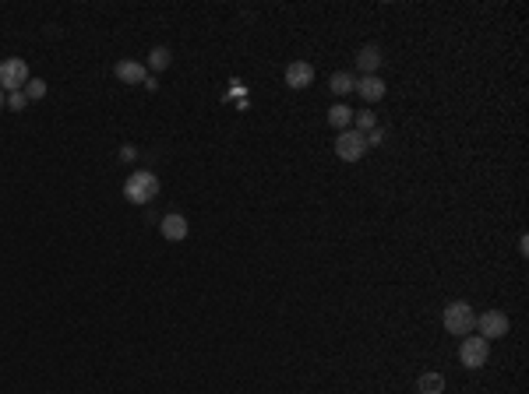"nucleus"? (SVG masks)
Returning <instances> with one entry per match:
<instances>
[{"label": "nucleus", "instance_id": "3", "mask_svg": "<svg viewBox=\"0 0 529 394\" xmlns=\"http://www.w3.org/2000/svg\"><path fill=\"white\" fill-rule=\"evenodd\" d=\"M29 85V64L21 60V57H11L0 64V88L4 92H21Z\"/></svg>", "mask_w": 529, "mask_h": 394}, {"label": "nucleus", "instance_id": "15", "mask_svg": "<svg viewBox=\"0 0 529 394\" xmlns=\"http://www.w3.org/2000/svg\"><path fill=\"white\" fill-rule=\"evenodd\" d=\"M417 387H420V394H441L445 391V377L441 373H423L417 380Z\"/></svg>", "mask_w": 529, "mask_h": 394}, {"label": "nucleus", "instance_id": "5", "mask_svg": "<svg viewBox=\"0 0 529 394\" xmlns=\"http://www.w3.org/2000/svg\"><path fill=\"white\" fill-rule=\"evenodd\" d=\"M367 152V137L360 134V131H343L339 141H335V155H339L343 162H356V159H364Z\"/></svg>", "mask_w": 529, "mask_h": 394}, {"label": "nucleus", "instance_id": "9", "mask_svg": "<svg viewBox=\"0 0 529 394\" xmlns=\"http://www.w3.org/2000/svg\"><path fill=\"white\" fill-rule=\"evenodd\" d=\"M159 233H162V239H170V243L184 239V236H187V218H184V215H177V211L162 215V222H159Z\"/></svg>", "mask_w": 529, "mask_h": 394}, {"label": "nucleus", "instance_id": "6", "mask_svg": "<svg viewBox=\"0 0 529 394\" xmlns=\"http://www.w3.org/2000/svg\"><path fill=\"white\" fill-rule=\"evenodd\" d=\"M476 328H480V338H504L508 334V317H504L501 310H487L476 317Z\"/></svg>", "mask_w": 529, "mask_h": 394}, {"label": "nucleus", "instance_id": "18", "mask_svg": "<svg viewBox=\"0 0 529 394\" xmlns=\"http://www.w3.org/2000/svg\"><path fill=\"white\" fill-rule=\"evenodd\" d=\"M8 106H11V109H25V106H29L25 92H8Z\"/></svg>", "mask_w": 529, "mask_h": 394}, {"label": "nucleus", "instance_id": "1", "mask_svg": "<svg viewBox=\"0 0 529 394\" xmlns=\"http://www.w3.org/2000/svg\"><path fill=\"white\" fill-rule=\"evenodd\" d=\"M124 197L131 205H152L159 197V176L152 169H134L124 180Z\"/></svg>", "mask_w": 529, "mask_h": 394}, {"label": "nucleus", "instance_id": "12", "mask_svg": "<svg viewBox=\"0 0 529 394\" xmlns=\"http://www.w3.org/2000/svg\"><path fill=\"white\" fill-rule=\"evenodd\" d=\"M328 123H332V127L339 131V134H343V131H349V123H353V109H349V106H343V103H335V106L328 109Z\"/></svg>", "mask_w": 529, "mask_h": 394}, {"label": "nucleus", "instance_id": "20", "mask_svg": "<svg viewBox=\"0 0 529 394\" xmlns=\"http://www.w3.org/2000/svg\"><path fill=\"white\" fill-rule=\"evenodd\" d=\"M4 106H8V92H4V88H0V109H4Z\"/></svg>", "mask_w": 529, "mask_h": 394}, {"label": "nucleus", "instance_id": "2", "mask_svg": "<svg viewBox=\"0 0 529 394\" xmlns=\"http://www.w3.org/2000/svg\"><path fill=\"white\" fill-rule=\"evenodd\" d=\"M445 331L448 334H473L476 331V310L466 300H455L445 306Z\"/></svg>", "mask_w": 529, "mask_h": 394}, {"label": "nucleus", "instance_id": "13", "mask_svg": "<svg viewBox=\"0 0 529 394\" xmlns=\"http://www.w3.org/2000/svg\"><path fill=\"white\" fill-rule=\"evenodd\" d=\"M328 88H332L335 95H349V92L356 88V81H353V74H346V70H335V74H332V81H328Z\"/></svg>", "mask_w": 529, "mask_h": 394}, {"label": "nucleus", "instance_id": "11", "mask_svg": "<svg viewBox=\"0 0 529 394\" xmlns=\"http://www.w3.org/2000/svg\"><path fill=\"white\" fill-rule=\"evenodd\" d=\"M356 67L364 70V74H378V67H381V49L378 46H364L356 53Z\"/></svg>", "mask_w": 529, "mask_h": 394}, {"label": "nucleus", "instance_id": "8", "mask_svg": "<svg viewBox=\"0 0 529 394\" xmlns=\"http://www.w3.org/2000/svg\"><path fill=\"white\" fill-rule=\"evenodd\" d=\"M310 81H315V67H310L307 60H293L290 67H286V85L290 88H307Z\"/></svg>", "mask_w": 529, "mask_h": 394}, {"label": "nucleus", "instance_id": "19", "mask_svg": "<svg viewBox=\"0 0 529 394\" xmlns=\"http://www.w3.org/2000/svg\"><path fill=\"white\" fill-rule=\"evenodd\" d=\"M364 137H367V148H378V144H384V131H381V127H374V131H367Z\"/></svg>", "mask_w": 529, "mask_h": 394}, {"label": "nucleus", "instance_id": "7", "mask_svg": "<svg viewBox=\"0 0 529 394\" xmlns=\"http://www.w3.org/2000/svg\"><path fill=\"white\" fill-rule=\"evenodd\" d=\"M113 74L124 85H145V78H149V67L141 64V60H120L116 67H113Z\"/></svg>", "mask_w": 529, "mask_h": 394}, {"label": "nucleus", "instance_id": "10", "mask_svg": "<svg viewBox=\"0 0 529 394\" xmlns=\"http://www.w3.org/2000/svg\"><path fill=\"white\" fill-rule=\"evenodd\" d=\"M356 92H360V98H364V103H378V98H384V81L378 78V74H364V78L356 81Z\"/></svg>", "mask_w": 529, "mask_h": 394}, {"label": "nucleus", "instance_id": "4", "mask_svg": "<svg viewBox=\"0 0 529 394\" xmlns=\"http://www.w3.org/2000/svg\"><path fill=\"white\" fill-rule=\"evenodd\" d=\"M459 359H463V366L466 369H480L487 359H491V341L487 338H466L463 341V349H459Z\"/></svg>", "mask_w": 529, "mask_h": 394}, {"label": "nucleus", "instance_id": "14", "mask_svg": "<svg viewBox=\"0 0 529 394\" xmlns=\"http://www.w3.org/2000/svg\"><path fill=\"white\" fill-rule=\"evenodd\" d=\"M170 60H173L170 49H166V46H156L152 53H149V60H145V67H149V70H166V67H170Z\"/></svg>", "mask_w": 529, "mask_h": 394}, {"label": "nucleus", "instance_id": "16", "mask_svg": "<svg viewBox=\"0 0 529 394\" xmlns=\"http://www.w3.org/2000/svg\"><path fill=\"white\" fill-rule=\"evenodd\" d=\"M353 120H356V131H360V134H367V131L378 127V116L367 113V109H364V113H353Z\"/></svg>", "mask_w": 529, "mask_h": 394}, {"label": "nucleus", "instance_id": "17", "mask_svg": "<svg viewBox=\"0 0 529 394\" xmlns=\"http://www.w3.org/2000/svg\"><path fill=\"white\" fill-rule=\"evenodd\" d=\"M21 92H25V98H42L46 95V81L42 78H29V85L21 88Z\"/></svg>", "mask_w": 529, "mask_h": 394}]
</instances>
